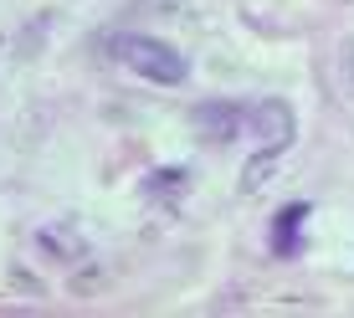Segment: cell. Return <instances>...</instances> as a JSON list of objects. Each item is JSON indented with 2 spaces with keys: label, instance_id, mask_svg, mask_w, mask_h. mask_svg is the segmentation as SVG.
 <instances>
[{
  "label": "cell",
  "instance_id": "obj_2",
  "mask_svg": "<svg viewBox=\"0 0 354 318\" xmlns=\"http://www.w3.org/2000/svg\"><path fill=\"white\" fill-rule=\"evenodd\" d=\"M190 124L201 139H211V144H231L241 133V124H247V113H241L236 103H201L190 113Z\"/></svg>",
  "mask_w": 354,
  "mask_h": 318
},
{
  "label": "cell",
  "instance_id": "obj_4",
  "mask_svg": "<svg viewBox=\"0 0 354 318\" xmlns=\"http://www.w3.org/2000/svg\"><path fill=\"white\" fill-rule=\"evenodd\" d=\"M41 252L52 256V262H82V256H88V241L77 236V226H46Z\"/></svg>",
  "mask_w": 354,
  "mask_h": 318
},
{
  "label": "cell",
  "instance_id": "obj_6",
  "mask_svg": "<svg viewBox=\"0 0 354 318\" xmlns=\"http://www.w3.org/2000/svg\"><path fill=\"white\" fill-rule=\"evenodd\" d=\"M339 77H344V88L354 93V41L339 46Z\"/></svg>",
  "mask_w": 354,
  "mask_h": 318
},
{
  "label": "cell",
  "instance_id": "obj_5",
  "mask_svg": "<svg viewBox=\"0 0 354 318\" xmlns=\"http://www.w3.org/2000/svg\"><path fill=\"white\" fill-rule=\"evenodd\" d=\"M303 221H308L303 205H288V211H283V221H277V252H292V231H298Z\"/></svg>",
  "mask_w": 354,
  "mask_h": 318
},
{
  "label": "cell",
  "instance_id": "obj_3",
  "mask_svg": "<svg viewBox=\"0 0 354 318\" xmlns=\"http://www.w3.org/2000/svg\"><path fill=\"white\" fill-rule=\"evenodd\" d=\"M257 133H262V144L272 154L292 144V108L283 103V97H267V103L257 108Z\"/></svg>",
  "mask_w": 354,
  "mask_h": 318
},
{
  "label": "cell",
  "instance_id": "obj_1",
  "mask_svg": "<svg viewBox=\"0 0 354 318\" xmlns=\"http://www.w3.org/2000/svg\"><path fill=\"white\" fill-rule=\"evenodd\" d=\"M118 57H124V62L139 72L144 82H160V88H180V82H185V57H180L169 41H154V36H129Z\"/></svg>",
  "mask_w": 354,
  "mask_h": 318
}]
</instances>
